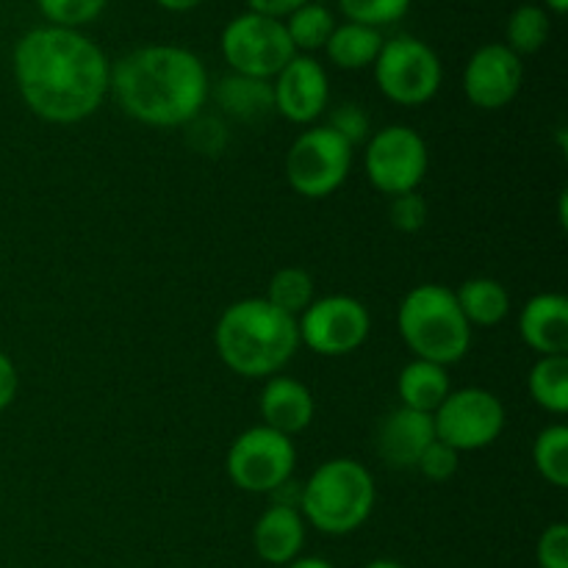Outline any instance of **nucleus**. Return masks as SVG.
I'll return each mask as SVG.
<instances>
[{
	"label": "nucleus",
	"mask_w": 568,
	"mask_h": 568,
	"mask_svg": "<svg viewBox=\"0 0 568 568\" xmlns=\"http://www.w3.org/2000/svg\"><path fill=\"white\" fill-rule=\"evenodd\" d=\"M532 464L538 475L555 488L568 486V427L549 425L532 444Z\"/></svg>",
	"instance_id": "26"
},
{
	"label": "nucleus",
	"mask_w": 568,
	"mask_h": 568,
	"mask_svg": "<svg viewBox=\"0 0 568 568\" xmlns=\"http://www.w3.org/2000/svg\"><path fill=\"white\" fill-rule=\"evenodd\" d=\"M37 6L48 17L50 26L78 31L81 26L98 20L105 6H109V0H37Z\"/></svg>",
	"instance_id": "29"
},
{
	"label": "nucleus",
	"mask_w": 568,
	"mask_h": 568,
	"mask_svg": "<svg viewBox=\"0 0 568 568\" xmlns=\"http://www.w3.org/2000/svg\"><path fill=\"white\" fill-rule=\"evenodd\" d=\"M300 342L316 355L325 358H342L355 353L369 338L372 320L369 311L361 300L347 294H331V297L314 300L297 320Z\"/></svg>",
	"instance_id": "12"
},
{
	"label": "nucleus",
	"mask_w": 568,
	"mask_h": 568,
	"mask_svg": "<svg viewBox=\"0 0 568 568\" xmlns=\"http://www.w3.org/2000/svg\"><path fill=\"white\" fill-rule=\"evenodd\" d=\"M189 142H192V148H197L203 155H220L227 142L225 125H222L220 120L197 114L189 122Z\"/></svg>",
	"instance_id": "34"
},
{
	"label": "nucleus",
	"mask_w": 568,
	"mask_h": 568,
	"mask_svg": "<svg viewBox=\"0 0 568 568\" xmlns=\"http://www.w3.org/2000/svg\"><path fill=\"white\" fill-rule=\"evenodd\" d=\"M264 300L283 314L300 320V314L314 303V277L300 266H283L272 275Z\"/></svg>",
	"instance_id": "25"
},
{
	"label": "nucleus",
	"mask_w": 568,
	"mask_h": 568,
	"mask_svg": "<svg viewBox=\"0 0 568 568\" xmlns=\"http://www.w3.org/2000/svg\"><path fill=\"white\" fill-rule=\"evenodd\" d=\"M288 568H336V566L327 564L325 558H297L288 564Z\"/></svg>",
	"instance_id": "38"
},
{
	"label": "nucleus",
	"mask_w": 568,
	"mask_h": 568,
	"mask_svg": "<svg viewBox=\"0 0 568 568\" xmlns=\"http://www.w3.org/2000/svg\"><path fill=\"white\" fill-rule=\"evenodd\" d=\"M155 3H159L161 9H166V11H178V14H181V11H192V9H197V6L203 3V0H155Z\"/></svg>",
	"instance_id": "37"
},
{
	"label": "nucleus",
	"mask_w": 568,
	"mask_h": 568,
	"mask_svg": "<svg viewBox=\"0 0 568 568\" xmlns=\"http://www.w3.org/2000/svg\"><path fill=\"white\" fill-rule=\"evenodd\" d=\"M547 3V9L552 11V14H566L568 9V0H544Z\"/></svg>",
	"instance_id": "39"
},
{
	"label": "nucleus",
	"mask_w": 568,
	"mask_h": 568,
	"mask_svg": "<svg viewBox=\"0 0 568 568\" xmlns=\"http://www.w3.org/2000/svg\"><path fill=\"white\" fill-rule=\"evenodd\" d=\"M220 44L222 55L236 75L261 78V81H272L297 55L283 20L253 14V11L233 17L222 31Z\"/></svg>",
	"instance_id": "9"
},
{
	"label": "nucleus",
	"mask_w": 568,
	"mask_h": 568,
	"mask_svg": "<svg viewBox=\"0 0 568 568\" xmlns=\"http://www.w3.org/2000/svg\"><path fill=\"white\" fill-rule=\"evenodd\" d=\"M364 166L377 192L397 197V194L419 189L430 166V153H427L425 139L414 128L386 125L383 131L372 133Z\"/></svg>",
	"instance_id": "11"
},
{
	"label": "nucleus",
	"mask_w": 568,
	"mask_h": 568,
	"mask_svg": "<svg viewBox=\"0 0 568 568\" xmlns=\"http://www.w3.org/2000/svg\"><path fill=\"white\" fill-rule=\"evenodd\" d=\"M536 558L538 568H568V525L555 521L541 532Z\"/></svg>",
	"instance_id": "33"
},
{
	"label": "nucleus",
	"mask_w": 568,
	"mask_h": 568,
	"mask_svg": "<svg viewBox=\"0 0 568 568\" xmlns=\"http://www.w3.org/2000/svg\"><path fill=\"white\" fill-rule=\"evenodd\" d=\"M14 81L33 114L72 125L100 109L109 94L111 64L81 31L42 26L17 42Z\"/></svg>",
	"instance_id": "1"
},
{
	"label": "nucleus",
	"mask_w": 568,
	"mask_h": 568,
	"mask_svg": "<svg viewBox=\"0 0 568 568\" xmlns=\"http://www.w3.org/2000/svg\"><path fill=\"white\" fill-rule=\"evenodd\" d=\"M375 477L353 458L325 460L300 488L303 519L325 536L355 532L375 510Z\"/></svg>",
	"instance_id": "4"
},
{
	"label": "nucleus",
	"mask_w": 568,
	"mask_h": 568,
	"mask_svg": "<svg viewBox=\"0 0 568 568\" xmlns=\"http://www.w3.org/2000/svg\"><path fill=\"white\" fill-rule=\"evenodd\" d=\"M283 26H286V33L288 39H292L294 50H297V53L300 50L311 53V50L325 48L333 28H336V20H333V14L325 9V6L305 3L303 9L288 14Z\"/></svg>",
	"instance_id": "27"
},
{
	"label": "nucleus",
	"mask_w": 568,
	"mask_h": 568,
	"mask_svg": "<svg viewBox=\"0 0 568 568\" xmlns=\"http://www.w3.org/2000/svg\"><path fill=\"white\" fill-rule=\"evenodd\" d=\"M353 170V144L327 125L300 133L286 153L288 186L308 200L331 197Z\"/></svg>",
	"instance_id": "7"
},
{
	"label": "nucleus",
	"mask_w": 568,
	"mask_h": 568,
	"mask_svg": "<svg viewBox=\"0 0 568 568\" xmlns=\"http://www.w3.org/2000/svg\"><path fill=\"white\" fill-rule=\"evenodd\" d=\"M436 438L455 453H477L486 449L503 436L505 405L488 388H458L444 397L433 414Z\"/></svg>",
	"instance_id": "10"
},
{
	"label": "nucleus",
	"mask_w": 568,
	"mask_h": 568,
	"mask_svg": "<svg viewBox=\"0 0 568 568\" xmlns=\"http://www.w3.org/2000/svg\"><path fill=\"white\" fill-rule=\"evenodd\" d=\"M455 297H458V305L469 325L494 327L510 314L508 288L494 277H471V281L460 283Z\"/></svg>",
	"instance_id": "22"
},
{
	"label": "nucleus",
	"mask_w": 568,
	"mask_h": 568,
	"mask_svg": "<svg viewBox=\"0 0 568 568\" xmlns=\"http://www.w3.org/2000/svg\"><path fill=\"white\" fill-rule=\"evenodd\" d=\"M397 325L414 358L449 366L458 364L471 347V325L453 288L442 283L410 288L399 303Z\"/></svg>",
	"instance_id": "5"
},
{
	"label": "nucleus",
	"mask_w": 568,
	"mask_h": 568,
	"mask_svg": "<svg viewBox=\"0 0 568 568\" xmlns=\"http://www.w3.org/2000/svg\"><path fill=\"white\" fill-rule=\"evenodd\" d=\"M433 442H436L433 414L403 408V405L383 416L377 427V455L392 469H416L422 453Z\"/></svg>",
	"instance_id": "15"
},
{
	"label": "nucleus",
	"mask_w": 568,
	"mask_h": 568,
	"mask_svg": "<svg viewBox=\"0 0 568 568\" xmlns=\"http://www.w3.org/2000/svg\"><path fill=\"white\" fill-rule=\"evenodd\" d=\"M311 0H247V11L261 17H272V20H286L297 9H303Z\"/></svg>",
	"instance_id": "35"
},
{
	"label": "nucleus",
	"mask_w": 568,
	"mask_h": 568,
	"mask_svg": "<svg viewBox=\"0 0 568 568\" xmlns=\"http://www.w3.org/2000/svg\"><path fill=\"white\" fill-rule=\"evenodd\" d=\"M258 408L266 427L292 438L314 422L316 405L314 394H311V388L305 383L286 375H275L266 381L258 399Z\"/></svg>",
	"instance_id": "17"
},
{
	"label": "nucleus",
	"mask_w": 568,
	"mask_h": 568,
	"mask_svg": "<svg viewBox=\"0 0 568 568\" xmlns=\"http://www.w3.org/2000/svg\"><path fill=\"white\" fill-rule=\"evenodd\" d=\"M530 397L536 405L555 416L568 410V358L566 355H541L527 377Z\"/></svg>",
	"instance_id": "23"
},
{
	"label": "nucleus",
	"mask_w": 568,
	"mask_h": 568,
	"mask_svg": "<svg viewBox=\"0 0 568 568\" xmlns=\"http://www.w3.org/2000/svg\"><path fill=\"white\" fill-rule=\"evenodd\" d=\"M397 392L399 399H403V408L422 410V414H436V408L444 403V397L453 392V388H449L447 366L414 358L403 372H399Z\"/></svg>",
	"instance_id": "20"
},
{
	"label": "nucleus",
	"mask_w": 568,
	"mask_h": 568,
	"mask_svg": "<svg viewBox=\"0 0 568 568\" xmlns=\"http://www.w3.org/2000/svg\"><path fill=\"white\" fill-rule=\"evenodd\" d=\"M109 92L133 120L153 128L189 125L209 100V72L197 53L178 44H148L111 67Z\"/></svg>",
	"instance_id": "2"
},
{
	"label": "nucleus",
	"mask_w": 568,
	"mask_h": 568,
	"mask_svg": "<svg viewBox=\"0 0 568 568\" xmlns=\"http://www.w3.org/2000/svg\"><path fill=\"white\" fill-rule=\"evenodd\" d=\"M427 200L422 197L419 192L397 194L392 197V205H388V222L397 227L399 233H416L425 227L427 222Z\"/></svg>",
	"instance_id": "30"
},
{
	"label": "nucleus",
	"mask_w": 568,
	"mask_h": 568,
	"mask_svg": "<svg viewBox=\"0 0 568 568\" xmlns=\"http://www.w3.org/2000/svg\"><path fill=\"white\" fill-rule=\"evenodd\" d=\"M338 9L347 17V22L381 31L383 26H394L408 14L410 0H338Z\"/></svg>",
	"instance_id": "28"
},
{
	"label": "nucleus",
	"mask_w": 568,
	"mask_h": 568,
	"mask_svg": "<svg viewBox=\"0 0 568 568\" xmlns=\"http://www.w3.org/2000/svg\"><path fill=\"white\" fill-rule=\"evenodd\" d=\"M364 568H405V566L397 564V560H372V564Z\"/></svg>",
	"instance_id": "40"
},
{
	"label": "nucleus",
	"mask_w": 568,
	"mask_h": 568,
	"mask_svg": "<svg viewBox=\"0 0 568 568\" xmlns=\"http://www.w3.org/2000/svg\"><path fill=\"white\" fill-rule=\"evenodd\" d=\"M372 67H375V81L383 98L397 105L430 103L444 81V64L436 50L405 33L386 39Z\"/></svg>",
	"instance_id": "6"
},
{
	"label": "nucleus",
	"mask_w": 568,
	"mask_h": 568,
	"mask_svg": "<svg viewBox=\"0 0 568 568\" xmlns=\"http://www.w3.org/2000/svg\"><path fill=\"white\" fill-rule=\"evenodd\" d=\"M327 128L336 131L344 142H349L355 148V144L366 142V136H369V116H366V111L361 105L342 103L336 111H331Z\"/></svg>",
	"instance_id": "32"
},
{
	"label": "nucleus",
	"mask_w": 568,
	"mask_h": 568,
	"mask_svg": "<svg viewBox=\"0 0 568 568\" xmlns=\"http://www.w3.org/2000/svg\"><path fill=\"white\" fill-rule=\"evenodd\" d=\"M519 333L538 355L568 353V300L564 294L544 292L527 300L519 316Z\"/></svg>",
	"instance_id": "18"
},
{
	"label": "nucleus",
	"mask_w": 568,
	"mask_h": 568,
	"mask_svg": "<svg viewBox=\"0 0 568 568\" xmlns=\"http://www.w3.org/2000/svg\"><path fill=\"white\" fill-rule=\"evenodd\" d=\"M253 547L270 566H288L305 547V519L294 505L275 503L253 527Z\"/></svg>",
	"instance_id": "16"
},
{
	"label": "nucleus",
	"mask_w": 568,
	"mask_h": 568,
	"mask_svg": "<svg viewBox=\"0 0 568 568\" xmlns=\"http://www.w3.org/2000/svg\"><path fill=\"white\" fill-rule=\"evenodd\" d=\"M214 344L227 369L242 377H275L300 347L297 320L264 297H247L222 311Z\"/></svg>",
	"instance_id": "3"
},
{
	"label": "nucleus",
	"mask_w": 568,
	"mask_h": 568,
	"mask_svg": "<svg viewBox=\"0 0 568 568\" xmlns=\"http://www.w3.org/2000/svg\"><path fill=\"white\" fill-rule=\"evenodd\" d=\"M17 388H20V375H17L14 361L0 349V410H6L14 403Z\"/></svg>",
	"instance_id": "36"
},
{
	"label": "nucleus",
	"mask_w": 568,
	"mask_h": 568,
	"mask_svg": "<svg viewBox=\"0 0 568 568\" xmlns=\"http://www.w3.org/2000/svg\"><path fill=\"white\" fill-rule=\"evenodd\" d=\"M549 31H552V20H549V11L544 6L525 3L519 9H514V14L508 17V26H505V39H508V48L516 55H532L547 44Z\"/></svg>",
	"instance_id": "24"
},
{
	"label": "nucleus",
	"mask_w": 568,
	"mask_h": 568,
	"mask_svg": "<svg viewBox=\"0 0 568 568\" xmlns=\"http://www.w3.org/2000/svg\"><path fill=\"white\" fill-rule=\"evenodd\" d=\"M294 466H297V449L292 438L266 425L244 430L231 444L225 458L231 483L247 494H275L292 480Z\"/></svg>",
	"instance_id": "8"
},
{
	"label": "nucleus",
	"mask_w": 568,
	"mask_h": 568,
	"mask_svg": "<svg viewBox=\"0 0 568 568\" xmlns=\"http://www.w3.org/2000/svg\"><path fill=\"white\" fill-rule=\"evenodd\" d=\"M383 42L386 39H383V33L377 28L358 26V22H344V26L333 28L325 50L327 59L338 70H366V67L375 64Z\"/></svg>",
	"instance_id": "21"
},
{
	"label": "nucleus",
	"mask_w": 568,
	"mask_h": 568,
	"mask_svg": "<svg viewBox=\"0 0 568 568\" xmlns=\"http://www.w3.org/2000/svg\"><path fill=\"white\" fill-rule=\"evenodd\" d=\"M458 464H460V455L455 453L453 447H447V444H442L436 438V442H433L430 447L422 453L416 469H419L422 475L427 477V480L447 483V480H453L455 475H458Z\"/></svg>",
	"instance_id": "31"
},
{
	"label": "nucleus",
	"mask_w": 568,
	"mask_h": 568,
	"mask_svg": "<svg viewBox=\"0 0 568 568\" xmlns=\"http://www.w3.org/2000/svg\"><path fill=\"white\" fill-rule=\"evenodd\" d=\"M275 111H281L294 125H308L320 120L331 100L327 72L314 55L297 53L275 78H272Z\"/></svg>",
	"instance_id": "14"
},
{
	"label": "nucleus",
	"mask_w": 568,
	"mask_h": 568,
	"mask_svg": "<svg viewBox=\"0 0 568 568\" xmlns=\"http://www.w3.org/2000/svg\"><path fill=\"white\" fill-rule=\"evenodd\" d=\"M214 100L225 114L236 116L242 122H261L275 111V94L272 81L247 75H225L214 87Z\"/></svg>",
	"instance_id": "19"
},
{
	"label": "nucleus",
	"mask_w": 568,
	"mask_h": 568,
	"mask_svg": "<svg viewBox=\"0 0 568 568\" xmlns=\"http://www.w3.org/2000/svg\"><path fill=\"white\" fill-rule=\"evenodd\" d=\"M521 83H525V64L508 44H483L466 61L464 92L477 109H505L519 94Z\"/></svg>",
	"instance_id": "13"
}]
</instances>
